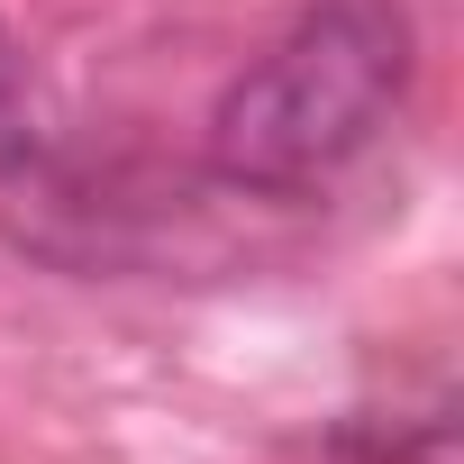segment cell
Wrapping results in <instances>:
<instances>
[{
    "mask_svg": "<svg viewBox=\"0 0 464 464\" xmlns=\"http://www.w3.org/2000/svg\"><path fill=\"white\" fill-rule=\"evenodd\" d=\"M410 92L401 0H319L301 10L209 110V173L227 191L292 200L337 182Z\"/></svg>",
    "mask_w": 464,
    "mask_h": 464,
    "instance_id": "obj_1",
    "label": "cell"
},
{
    "mask_svg": "<svg viewBox=\"0 0 464 464\" xmlns=\"http://www.w3.org/2000/svg\"><path fill=\"white\" fill-rule=\"evenodd\" d=\"M28 82H19V46H10V28H0V164H28Z\"/></svg>",
    "mask_w": 464,
    "mask_h": 464,
    "instance_id": "obj_2",
    "label": "cell"
}]
</instances>
